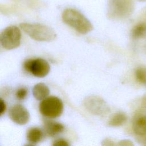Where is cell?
Returning a JSON list of instances; mask_svg holds the SVG:
<instances>
[{
  "mask_svg": "<svg viewBox=\"0 0 146 146\" xmlns=\"http://www.w3.org/2000/svg\"><path fill=\"white\" fill-rule=\"evenodd\" d=\"M9 116L13 122L19 125H25L30 120L29 112L21 104L11 106L9 109Z\"/></svg>",
  "mask_w": 146,
  "mask_h": 146,
  "instance_id": "8",
  "label": "cell"
},
{
  "mask_svg": "<svg viewBox=\"0 0 146 146\" xmlns=\"http://www.w3.org/2000/svg\"><path fill=\"white\" fill-rule=\"evenodd\" d=\"M145 137V143H146V135H145L144 136Z\"/></svg>",
  "mask_w": 146,
  "mask_h": 146,
  "instance_id": "19",
  "label": "cell"
},
{
  "mask_svg": "<svg viewBox=\"0 0 146 146\" xmlns=\"http://www.w3.org/2000/svg\"><path fill=\"white\" fill-rule=\"evenodd\" d=\"M133 9L132 0H108L107 17L112 20H119L128 17Z\"/></svg>",
  "mask_w": 146,
  "mask_h": 146,
  "instance_id": "3",
  "label": "cell"
},
{
  "mask_svg": "<svg viewBox=\"0 0 146 146\" xmlns=\"http://www.w3.org/2000/svg\"><path fill=\"white\" fill-rule=\"evenodd\" d=\"M27 95V90L26 88L22 87L19 88L15 94L16 97L20 100L24 99Z\"/></svg>",
  "mask_w": 146,
  "mask_h": 146,
  "instance_id": "16",
  "label": "cell"
},
{
  "mask_svg": "<svg viewBox=\"0 0 146 146\" xmlns=\"http://www.w3.org/2000/svg\"><path fill=\"white\" fill-rule=\"evenodd\" d=\"M127 119L126 115L123 112H118L113 115L108 121L111 127H119L125 123Z\"/></svg>",
  "mask_w": 146,
  "mask_h": 146,
  "instance_id": "13",
  "label": "cell"
},
{
  "mask_svg": "<svg viewBox=\"0 0 146 146\" xmlns=\"http://www.w3.org/2000/svg\"><path fill=\"white\" fill-rule=\"evenodd\" d=\"M44 129L48 136H54L62 133L64 129V126L58 122L46 120L44 122Z\"/></svg>",
  "mask_w": 146,
  "mask_h": 146,
  "instance_id": "9",
  "label": "cell"
},
{
  "mask_svg": "<svg viewBox=\"0 0 146 146\" xmlns=\"http://www.w3.org/2000/svg\"><path fill=\"white\" fill-rule=\"evenodd\" d=\"M23 67L26 71L38 78L46 76L50 70L49 63L42 58L27 60L24 63Z\"/></svg>",
  "mask_w": 146,
  "mask_h": 146,
  "instance_id": "7",
  "label": "cell"
},
{
  "mask_svg": "<svg viewBox=\"0 0 146 146\" xmlns=\"http://www.w3.org/2000/svg\"><path fill=\"white\" fill-rule=\"evenodd\" d=\"M133 132L137 135L144 136L146 135V116L136 117L132 124Z\"/></svg>",
  "mask_w": 146,
  "mask_h": 146,
  "instance_id": "10",
  "label": "cell"
},
{
  "mask_svg": "<svg viewBox=\"0 0 146 146\" xmlns=\"http://www.w3.org/2000/svg\"><path fill=\"white\" fill-rule=\"evenodd\" d=\"M62 17L63 21L66 24L80 34H87L94 29L91 22L80 12L74 9L67 8L65 9L63 12Z\"/></svg>",
  "mask_w": 146,
  "mask_h": 146,
  "instance_id": "1",
  "label": "cell"
},
{
  "mask_svg": "<svg viewBox=\"0 0 146 146\" xmlns=\"http://www.w3.org/2000/svg\"><path fill=\"white\" fill-rule=\"evenodd\" d=\"M63 111L62 101L56 96H50L42 100L39 104L40 113L47 117L55 118L60 116Z\"/></svg>",
  "mask_w": 146,
  "mask_h": 146,
  "instance_id": "4",
  "label": "cell"
},
{
  "mask_svg": "<svg viewBox=\"0 0 146 146\" xmlns=\"http://www.w3.org/2000/svg\"><path fill=\"white\" fill-rule=\"evenodd\" d=\"M137 80L142 83L146 84V68L139 67L136 70L135 72Z\"/></svg>",
  "mask_w": 146,
  "mask_h": 146,
  "instance_id": "15",
  "label": "cell"
},
{
  "mask_svg": "<svg viewBox=\"0 0 146 146\" xmlns=\"http://www.w3.org/2000/svg\"><path fill=\"white\" fill-rule=\"evenodd\" d=\"M49 94L50 90L48 87L43 83H39L35 84L33 89V96L38 100H42L46 98Z\"/></svg>",
  "mask_w": 146,
  "mask_h": 146,
  "instance_id": "11",
  "label": "cell"
},
{
  "mask_svg": "<svg viewBox=\"0 0 146 146\" xmlns=\"http://www.w3.org/2000/svg\"><path fill=\"white\" fill-rule=\"evenodd\" d=\"M21 29L32 39L43 42H50L56 37L55 32L51 27L40 23H22Z\"/></svg>",
  "mask_w": 146,
  "mask_h": 146,
  "instance_id": "2",
  "label": "cell"
},
{
  "mask_svg": "<svg viewBox=\"0 0 146 146\" xmlns=\"http://www.w3.org/2000/svg\"><path fill=\"white\" fill-rule=\"evenodd\" d=\"M1 108H0V114L1 115H2L3 113L5 112L6 109V106L4 101L1 99Z\"/></svg>",
  "mask_w": 146,
  "mask_h": 146,
  "instance_id": "18",
  "label": "cell"
},
{
  "mask_svg": "<svg viewBox=\"0 0 146 146\" xmlns=\"http://www.w3.org/2000/svg\"><path fill=\"white\" fill-rule=\"evenodd\" d=\"M83 104L85 108L94 115H106L110 111L107 103L98 96L91 95L86 97L83 100Z\"/></svg>",
  "mask_w": 146,
  "mask_h": 146,
  "instance_id": "6",
  "label": "cell"
},
{
  "mask_svg": "<svg viewBox=\"0 0 146 146\" xmlns=\"http://www.w3.org/2000/svg\"><path fill=\"white\" fill-rule=\"evenodd\" d=\"M26 137L27 140L31 144H36L42 140L43 132L40 128L33 127L27 131Z\"/></svg>",
  "mask_w": 146,
  "mask_h": 146,
  "instance_id": "12",
  "label": "cell"
},
{
  "mask_svg": "<svg viewBox=\"0 0 146 146\" xmlns=\"http://www.w3.org/2000/svg\"><path fill=\"white\" fill-rule=\"evenodd\" d=\"M146 34V26L144 25H139L135 26L132 31V37L139 39L143 37Z\"/></svg>",
  "mask_w": 146,
  "mask_h": 146,
  "instance_id": "14",
  "label": "cell"
},
{
  "mask_svg": "<svg viewBox=\"0 0 146 146\" xmlns=\"http://www.w3.org/2000/svg\"><path fill=\"white\" fill-rule=\"evenodd\" d=\"M52 145L54 146H68L70 145V144L66 140L60 139L55 140Z\"/></svg>",
  "mask_w": 146,
  "mask_h": 146,
  "instance_id": "17",
  "label": "cell"
},
{
  "mask_svg": "<svg viewBox=\"0 0 146 146\" xmlns=\"http://www.w3.org/2000/svg\"><path fill=\"white\" fill-rule=\"evenodd\" d=\"M21 39V31L15 26L7 27L1 34V44L4 48L7 50H12L18 47L20 45Z\"/></svg>",
  "mask_w": 146,
  "mask_h": 146,
  "instance_id": "5",
  "label": "cell"
}]
</instances>
